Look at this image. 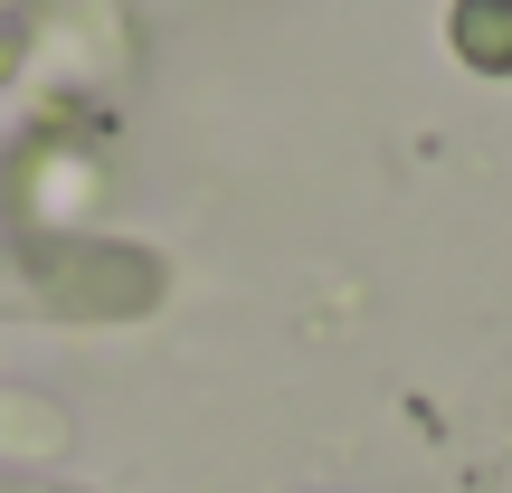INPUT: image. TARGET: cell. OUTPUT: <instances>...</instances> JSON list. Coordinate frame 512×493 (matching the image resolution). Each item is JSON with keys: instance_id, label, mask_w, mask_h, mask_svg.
Wrapping results in <instances>:
<instances>
[{"instance_id": "cell-1", "label": "cell", "mask_w": 512, "mask_h": 493, "mask_svg": "<svg viewBox=\"0 0 512 493\" xmlns=\"http://www.w3.org/2000/svg\"><path fill=\"white\" fill-rule=\"evenodd\" d=\"M456 48L475 67L512 76V0H456Z\"/></svg>"}]
</instances>
